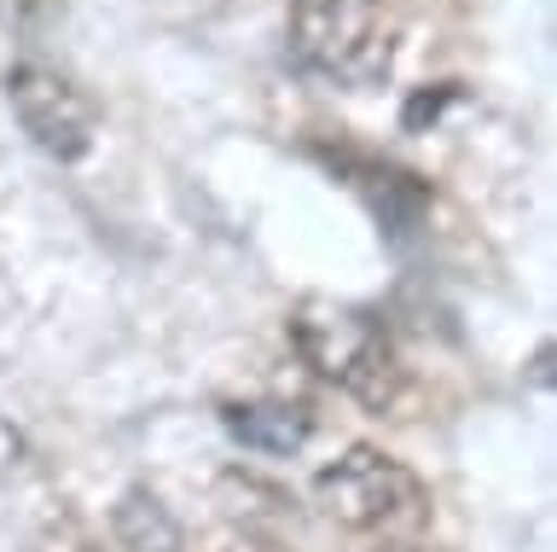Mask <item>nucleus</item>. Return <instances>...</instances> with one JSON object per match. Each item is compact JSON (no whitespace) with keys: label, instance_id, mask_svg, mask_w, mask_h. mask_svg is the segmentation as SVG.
Wrapping results in <instances>:
<instances>
[{"label":"nucleus","instance_id":"10","mask_svg":"<svg viewBox=\"0 0 557 552\" xmlns=\"http://www.w3.org/2000/svg\"><path fill=\"white\" fill-rule=\"evenodd\" d=\"M203 552H290V547L268 541V535H250V529H221L203 541Z\"/></svg>","mask_w":557,"mask_h":552},{"label":"nucleus","instance_id":"5","mask_svg":"<svg viewBox=\"0 0 557 552\" xmlns=\"http://www.w3.org/2000/svg\"><path fill=\"white\" fill-rule=\"evenodd\" d=\"M221 425L233 430V442L256 447V454H296L313 437L308 407H290V402H233L221 413Z\"/></svg>","mask_w":557,"mask_h":552},{"label":"nucleus","instance_id":"8","mask_svg":"<svg viewBox=\"0 0 557 552\" xmlns=\"http://www.w3.org/2000/svg\"><path fill=\"white\" fill-rule=\"evenodd\" d=\"M64 19V0H0V29L12 36H47Z\"/></svg>","mask_w":557,"mask_h":552},{"label":"nucleus","instance_id":"4","mask_svg":"<svg viewBox=\"0 0 557 552\" xmlns=\"http://www.w3.org/2000/svg\"><path fill=\"white\" fill-rule=\"evenodd\" d=\"M7 99H12V116L24 123V134L47 158L59 163H82L94 151V134H99V111L76 82H64L59 71L47 64H17L7 76Z\"/></svg>","mask_w":557,"mask_h":552},{"label":"nucleus","instance_id":"6","mask_svg":"<svg viewBox=\"0 0 557 552\" xmlns=\"http://www.w3.org/2000/svg\"><path fill=\"white\" fill-rule=\"evenodd\" d=\"M111 535L122 552H181V524L169 517V506L157 500L146 482H134L111 512Z\"/></svg>","mask_w":557,"mask_h":552},{"label":"nucleus","instance_id":"3","mask_svg":"<svg viewBox=\"0 0 557 552\" xmlns=\"http://www.w3.org/2000/svg\"><path fill=\"white\" fill-rule=\"evenodd\" d=\"M290 53L325 82L377 88L395 64V29L383 19V0H296Z\"/></svg>","mask_w":557,"mask_h":552},{"label":"nucleus","instance_id":"9","mask_svg":"<svg viewBox=\"0 0 557 552\" xmlns=\"http://www.w3.org/2000/svg\"><path fill=\"white\" fill-rule=\"evenodd\" d=\"M35 552H104L94 541V529L76 524V517H59V524H47L41 535H35Z\"/></svg>","mask_w":557,"mask_h":552},{"label":"nucleus","instance_id":"2","mask_svg":"<svg viewBox=\"0 0 557 552\" xmlns=\"http://www.w3.org/2000/svg\"><path fill=\"white\" fill-rule=\"evenodd\" d=\"M313 500L331 524L355 535H407L430 517V489L412 465L383 454L372 442H355L313 477Z\"/></svg>","mask_w":557,"mask_h":552},{"label":"nucleus","instance_id":"7","mask_svg":"<svg viewBox=\"0 0 557 552\" xmlns=\"http://www.w3.org/2000/svg\"><path fill=\"white\" fill-rule=\"evenodd\" d=\"M355 186L366 193V204L377 210V221L389 228L395 238L400 233H412L418 228V216H424V204H430V193H424V181H412V175H400V169H389V163H360L355 169Z\"/></svg>","mask_w":557,"mask_h":552},{"label":"nucleus","instance_id":"1","mask_svg":"<svg viewBox=\"0 0 557 552\" xmlns=\"http://www.w3.org/2000/svg\"><path fill=\"white\" fill-rule=\"evenodd\" d=\"M290 343L325 384H337L343 395H355L360 407H395L400 395V360L372 308L337 303V297H308L290 315Z\"/></svg>","mask_w":557,"mask_h":552}]
</instances>
